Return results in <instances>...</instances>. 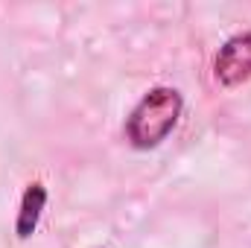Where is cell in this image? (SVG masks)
Returning <instances> with one entry per match:
<instances>
[{
  "instance_id": "1",
  "label": "cell",
  "mask_w": 251,
  "mask_h": 248,
  "mask_svg": "<svg viewBox=\"0 0 251 248\" xmlns=\"http://www.w3.org/2000/svg\"><path fill=\"white\" fill-rule=\"evenodd\" d=\"M181 111H184L181 91H176L170 85H158V88L146 91L140 97V102L131 108V114L126 117L128 143L140 152H149V149L161 146L173 134V128L178 125Z\"/></svg>"
},
{
  "instance_id": "2",
  "label": "cell",
  "mask_w": 251,
  "mask_h": 248,
  "mask_svg": "<svg viewBox=\"0 0 251 248\" xmlns=\"http://www.w3.org/2000/svg\"><path fill=\"white\" fill-rule=\"evenodd\" d=\"M213 76L222 88H237L251 79V29L231 35L216 59H213Z\"/></svg>"
},
{
  "instance_id": "3",
  "label": "cell",
  "mask_w": 251,
  "mask_h": 248,
  "mask_svg": "<svg viewBox=\"0 0 251 248\" xmlns=\"http://www.w3.org/2000/svg\"><path fill=\"white\" fill-rule=\"evenodd\" d=\"M47 207V187L41 181L26 184L24 196H21V207H18V219H15V234L18 240H29L41 222V213Z\"/></svg>"
}]
</instances>
